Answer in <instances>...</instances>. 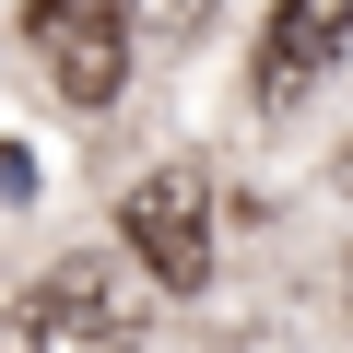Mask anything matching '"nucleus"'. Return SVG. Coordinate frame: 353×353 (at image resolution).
I'll list each match as a JSON object with an SVG mask.
<instances>
[{
    "instance_id": "20e7f679",
    "label": "nucleus",
    "mask_w": 353,
    "mask_h": 353,
    "mask_svg": "<svg viewBox=\"0 0 353 353\" xmlns=\"http://www.w3.org/2000/svg\"><path fill=\"white\" fill-rule=\"evenodd\" d=\"M341 48H353V0H283L259 24V106L283 118L318 71H341Z\"/></svg>"
},
{
    "instance_id": "7ed1b4c3",
    "label": "nucleus",
    "mask_w": 353,
    "mask_h": 353,
    "mask_svg": "<svg viewBox=\"0 0 353 353\" xmlns=\"http://www.w3.org/2000/svg\"><path fill=\"white\" fill-rule=\"evenodd\" d=\"M24 36H36V59H48V83H59V106H118V83H130V48H141V24H130V0H24Z\"/></svg>"
},
{
    "instance_id": "39448f33",
    "label": "nucleus",
    "mask_w": 353,
    "mask_h": 353,
    "mask_svg": "<svg viewBox=\"0 0 353 353\" xmlns=\"http://www.w3.org/2000/svg\"><path fill=\"white\" fill-rule=\"evenodd\" d=\"M130 24H141L153 48H201V36H212V0H130Z\"/></svg>"
},
{
    "instance_id": "f257e3e1",
    "label": "nucleus",
    "mask_w": 353,
    "mask_h": 353,
    "mask_svg": "<svg viewBox=\"0 0 353 353\" xmlns=\"http://www.w3.org/2000/svg\"><path fill=\"white\" fill-rule=\"evenodd\" d=\"M0 353H141V306L106 259H59L12 318H0Z\"/></svg>"
},
{
    "instance_id": "f03ea898",
    "label": "nucleus",
    "mask_w": 353,
    "mask_h": 353,
    "mask_svg": "<svg viewBox=\"0 0 353 353\" xmlns=\"http://www.w3.org/2000/svg\"><path fill=\"white\" fill-rule=\"evenodd\" d=\"M118 236H130V259H141L165 294H201V283H212V176H201V165L130 176V189H118Z\"/></svg>"
},
{
    "instance_id": "423d86ee",
    "label": "nucleus",
    "mask_w": 353,
    "mask_h": 353,
    "mask_svg": "<svg viewBox=\"0 0 353 353\" xmlns=\"http://www.w3.org/2000/svg\"><path fill=\"white\" fill-rule=\"evenodd\" d=\"M341 176H353V165H341Z\"/></svg>"
}]
</instances>
